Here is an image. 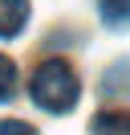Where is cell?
Masks as SVG:
<instances>
[{"mask_svg":"<svg viewBox=\"0 0 130 135\" xmlns=\"http://www.w3.org/2000/svg\"><path fill=\"white\" fill-rule=\"evenodd\" d=\"M94 135H130V115L126 110H102L94 119Z\"/></svg>","mask_w":130,"mask_h":135,"instance_id":"3957f363","label":"cell"},{"mask_svg":"<svg viewBox=\"0 0 130 135\" xmlns=\"http://www.w3.org/2000/svg\"><path fill=\"white\" fill-rule=\"evenodd\" d=\"M16 82H20V74H16V61L0 53V102H8V98L16 94Z\"/></svg>","mask_w":130,"mask_h":135,"instance_id":"5b68a950","label":"cell"},{"mask_svg":"<svg viewBox=\"0 0 130 135\" xmlns=\"http://www.w3.org/2000/svg\"><path fill=\"white\" fill-rule=\"evenodd\" d=\"M98 8H102V21L114 29H126L130 25V0H98Z\"/></svg>","mask_w":130,"mask_h":135,"instance_id":"277c9868","label":"cell"},{"mask_svg":"<svg viewBox=\"0 0 130 135\" xmlns=\"http://www.w3.org/2000/svg\"><path fill=\"white\" fill-rule=\"evenodd\" d=\"M29 21V4L24 0H0V37H16Z\"/></svg>","mask_w":130,"mask_h":135,"instance_id":"7a4b0ae2","label":"cell"},{"mask_svg":"<svg viewBox=\"0 0 130 135\" xmlns=\"http://www.w3.org/2000/svg\"><path fill=\"white\" fill-rule=\"evenodd\" d=\"M77 94H81V86H77V74L69 70V61L49 57V61L37 66V74H32V102L41 110L65 115V110H73Z\"/></svg>","mask_w":130,"mask_h":135,"instance_id":"6da1fadb","label":"cell"},{"mask_svg":"<svg viewBox=\"0 0 130 135\" xmlns=\"http://www.w3.org/2000/svg\"><path fill=\"white\" fill-rule=\"evenodd\" d=\"M0 135H37L32 123H20V119H4L0 123Z\"/></svg>","mask_w":130,"mask_h":135,"instance_id":"8992f818","label":"cell"}]
</instances>
